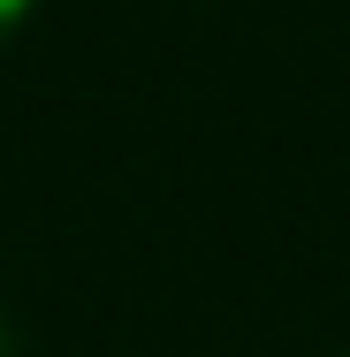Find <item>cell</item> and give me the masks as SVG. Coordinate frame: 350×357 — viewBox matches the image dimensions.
I'll return each mask as SVG.
<instances>
[{
    "label": "cell",
    "mask_w": 350,
    "mask_h": 357,
    "mask_svg": "<svg viewBox=\"0 0 350 357\" xmlns=\"http://www.w3.org/2000/svg\"><path fill=\"white\" fill-rule=\"evenodd\" d=\"M31 8H38V0H0V38H8V31H15V23L31 15Z\"/></svg>",
    "instance_id": "6da1fadb"
},
{
    "label": "cell",
    "mask_w": 350,
    "mask_h": 357,
    "mask_svg": "<svg viewBox=\"0 0 350 357\" xmlns=\"http://www.w3.org/2000/svg\"><path fill=\"white\" fill-rule=\"evenodd\" d=\"M0 357H15V335H8V319H0Z\"/></svg>",
    "instance_id": "7a4b0ae2"
}]
</instances>
